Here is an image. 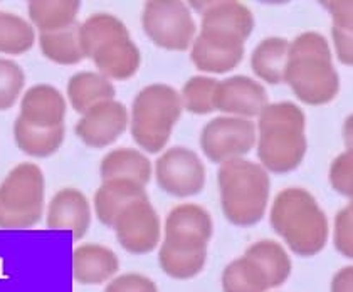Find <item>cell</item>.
<instances>
[{
	"label": "cell",
	"instance_id": "1",
	"mask_svg": "<svg viewBox=\"0 0 353 292\" xmlns=\"http://www.w3.org/2000/svg\"><path fill=\"white\" fill-rule=\"evenodd\" d=\"M272 230L299 257H313L328 240V218L308 190L291 187L278 194L271 207Z\"/></svg>",
	"mask_w": 353,
	"mask_h": 292
},
{
	"label": "cell",
	"instance_id": "2",
	"mask_svg": "<svg viewBox=\"0 0 353 292\" xmlns=\"http://www.w3.org/2000/svg\"><path fill=\"white\" fill-rule=\"evenodd\" d=\"M224 217L236 227H254L264 218L270 200V173L244 158L225 161L217 175Z\"/></svg>",
	"mask_w": 353,
	"mask_h": 292
},
{
	"label": "cell",
	"instance_id": "3",
	"mask_svg": "<svg viewBox=\"0 0 353 292\" xmlns=\"http://www.w3.org/2000/svg\"><path fill=\"white\" fill-rule=\"evenodd\" d=\"M179 93L168 84H150L133 99L130 132L133 141L150 155L167 146L176 121L182 116Z\"/></svg>",
	"mask_w": 353,
	"mask_h": 292
},
{
	"label": "cell",
	"instance_id": "4",
	"mask_svg": "<svg viewBox=\"0 0 353 292\" xmlns=\"http://www.w3.org/2000/svg\"><path fill=\"white\" fill-rule=\"evenodd\" d=\"M46 178L36 163L17 165L0 183V229L24 230L44 213Z\"/></svg>",
	"mask_w": 353,
	"mask_h": 292
},
{
	"label": "cell",
	"instance_id": "5",
	"mask_svg": "<svg viewBox=\"0 0 353 292\" xmlns=\"http://www.w3.org/2000/svg\"><path fill=\"white\" fill-rule=\"evenodd\" d=\"M141 25L148 39L165 51H187L197 37V24L189 6L179 0L148 2L141 14Z\"/></svg>",
	"mask_w": 353,
	"mask_h": 292
},
{
	"label": "cell",
	"instance_id": "6",
	"mask_svg": "<svg viewBox=\"0 0 353 292\" xmlns=\"http://www.w3.org/2000/svg\"><path fill=\"white\" fill-rule=\"evenodd\" d=\"M258 140L254 121L234 116H217L204 126L201 133V148L212 163L244 158L251 153Z\"/></svg>",
	"mask_w": 353,
	"mask_h": 292
},
{
	"label": "cell",
	"instance_id": "7",
	"mask_svg": "<svg viewBox=\"0 0 353 292\" xmlns=\"http://www.w3.org/2000/svg\"><path fill=\"white\" fill-rule=\"evenodd\" d=\"M155 178L165 194L189 198L205 187V167L201 156L185 146L167 149L155 163Z\"/></svg>",
	"mask_w": 353,
	"mask_h": 292
},
{
	"label": "cell",
	"instance_id": "8",
	"mask_svg": "<svg viewBox=\"0 0 353 292\" xmlns=\"http://www.w3.org/2000/svg\"><path fill=\"white\" fill-rule=\"evenodd\" d=\"M285 83L308 106L332 103L340 91V78L333 61L293 59L288 63Z\"/></svg>",
	"mask_w": 353,
	"mask_h": 292
},
{
	"label": "cell",
	"instance_id": "9",
	"mask_svg": "<svg viewBox=\"0 0 353 292\" xmlns=\"http://www.w3.org/2000/svg\"><path fill=\"white\" fill-rule=\"evenodd\" d=\"M254 30V15L241 2H212L202 14L199 36L222 49H243Z\"/></svg>",
	"mask_w": 353,
	"mask_h": 292
},
{
	"label": "cell",
	"instance_id": "10",
	"mask_svg": "<svg viewBox=\"0 0 353 292\" xmlns=\"http://www.w3.org/2000/svg\"><path fill=\"white\" fill-rule=\"evenodd\" d=\"M256 149L259 165L264 170L286 175L303 163L308 152V140L305 129L293 126H270L258 129Z\"/></svg>",
	"mask_w": 353,
	"mask_h": 292
},
{
	"label": "cell",
	"instance_id": "11",
	"mask_svg": "<svg viewBox=\"0 0 353 292\" xmlns=\"http://www.w3.org/2000/svg\"><path fill=\"white\" fill-rule=\"evenodd\" d=\"M111 229L126 252L143 255L155 251L162 237V222L148 198L130 203Z\"/></svg>",
	"mask_w": 353,
	"mask_h": 292
},
{
	"label": "cell",
	"instance_id": "12",
	"mask_svg": "<svg viewBox=\"0 0 353 292\" xmlns=\"http://www.w3.org/2000/svg\"><path fill=\"white\" fill-rule=\"evenodd\" d=\"M128 125L130 114L126 106L117 99H111L83 113L76 123L74 132L84 145L101 149L120 140Z\"/></svg>",
	"mask_w": 353,
	"mask_h": 292
},
{
	"label": "cell",
	"instance_id": "13",
	"mask_svg": "<svg viewBox=\"0 0 353 292\" xmlns=\"http://www.w3.org/2000/svg\"><path fill=\"white\" fill-rule=\"evenodd\" d=\"M214 236L210 213L195 203H183L168 213L165 222V240L168 245L182 251L207 249Z\"/></svg>",
	"mask_w": 353,
	"mask_h": 292
},
{
	"label": "cell",
	"instance_id": "14",
	"mask_svg": "<svg viewBox=\"0 0 353 292\" xmlns=\"http://www.w3.org/2000/svg\"><path fill=\"white\" fill-rule=\"evenodd\" d=\"M266 105V90L263 84L249 76H231L217 83L214 106H216V111H221L224 116L251 120L258 116Z\"/></svg>",
	"mask_w": 353,
	"mask_h": 292
},
{
	"label": "cell",
	"instance_id": "15",
	"mask_svg": "<svg viewBox=\"0 0 353 292\" xmlns=\"http://www.w3.org/2000/svg\"><path fill=\"white\" fill-rule=\"evenodd\" d=\"M91 205L78 188H63L49 202L46 224L48 229L69 232L74 239H83L91 227Z\"/></svg>",
	"mask_w": 353,
	"mask_h": 292
},
{
	"label": "cell",
	"instance_id": "16",
	"mask_svg": "<svg viewBox=\"0 0 353 292\" xmlns=\"http://www.w3.org/2000/svg\"><path fill=\"white\" fill-rule=\"evenodd\" d=\"M68 103L64 94L51 84H36L21 98L19 118L36 128H56L66 120Z\"/></svg>",
	"mask_w": 353,
	"mask_h": 292
},
{
	"label": "cell",
	"instance_id": "17",
	"mask_svg": "<svg viewBox=\"0 0 353 292\" xmlns=\"http://www.w3.org/2000/svg\"><path fill=\"white\" fill-rule=\"evenodd\" d=\"M120 269L118 255L99 244H83L72 252V278L83 286H98L111 280Z\"/></svg>",
	"mask_w": 353,
	"mask_h": 292
},
{
	"label": "cell",
	"instance_id": "18",
	"mask_svg": "<svg viewBox=\"0 0 353 292\" xmlns=\"http://www.w3.org/2000/svg\"><path fill=\"white\" fill-rule=\"evenodd\" d=\"M91 59L99 74L106 79L126 81L133 78L140 69L141 54L132 37H123L101 45Z\"/></svg>",
	"mask_w": 353,
	"mask_h": 292
},
{
	"label": "cell",
	"instance_id": "19",
	"mask_svg": "<svg viewBox=\"0 0 353 292\" xmlns=\"http://www.w3.org/2000/svg\"><path fill=\"white\" fill-rule=\"evenodd\" d=\"M147 198L143 185L130 180H105L94 194V213L105 227H113L123 210L137 200Z\"/></svg>",
	"mask_w": 353,
	"mask_h": 292
},
{
	"label": "cell",
	"instance_id": "20",
	"mask_svg": "<svg viewBox=\"0 0 353 292\" xmlns=\"http://www.w3.org/2000/svg\"><path fill=\"white\" fill-rule=\"evenodd\" d=\"M152 163L143 152L137 148H114L106 153L99 165L101 180H130L147 187L152 178Z\"/></svg>",
	"mask_w": 353,
	"mask_h": 292
},
{
	"label": "cell",
	"instance_id": "21",
	"mask_svg": "<svg viewBox=\"0 0 353 292\" xmlns=\"http://www.w3.org/2000/svg\"><path fill=\"white\" fill-rule=\"evenodd\" d=\"M66 93L72 110L83 114L99 103L114 99L117 90H114L113 83L99 74L98 71H81L71 76Z\"/></svg>",
	"mask_w": 353,
	"mask_h": 292
},
{
	"label": "cell",
	"instance_id": "22",
	"mask_svg": "<svg viewBox=\"0 0 353 292\" xmlns=\"http://www.w3.org/2000/svg\"><path fill=\"white\" fill-rule=\"evenodd\" d=\"M81 2L78 0H32L28 6L29 22L41 34L57 32L76 25Z\"/></svg>",
	"mask_w": 353,
	"mask_h": 292
},
{
	"label": "cell",
	"instance_id": "23",
	"mask_svg": "<svg viewBox=\"0 0 353 292\" xmlns=\"http://www.w3.org/2000/svg\"><path fill=\"white\" fill-rule=\"evenodd\" d=\"M66 128L56 126V128H36L30 126L21 118L14 123V140L17 148L30 158H49L64 143Z\"/></svg>",
	"mask_w": 353,
	"mask_h": 292
},
{
	"label": "cell",
	"instance_id": "24",
	"mask_svg": "<svg viewBox=\"0 0 353 292\" xmlns=\"http://www.w3.org/2000/svg\"><path fill=\"white\" fill-rule=\"evenodd\" d=\"M290 41L285 37H268L256 45L251 56V67L259 79L268 84L285 83V72L290 63Z\"/></svg>",
	"mask_w": 353,
	"mask_h": 292
},
{
	"label": "cell",
	"instance_id": "25",
	"mask_svg": "<svg viewBox=\"0 0 353 292\" xmlns=\"http://www.w3.org/2000/svg\"><path fill=\"white\" fill-rule=\"evenodd\" d=\"M78 37L83 54L86 59H91L93 54L101 45L111 41L130 37L128 27L117 15L108 12H98L90 15L83 24L78 25Z\"/></svg>",
	"mask_w": 353,
	"mask_h": 292
},
{
	"label": "cell",
	"instance_id": "26",
	"mask_svg": "<svg viewBox=\"0 0 353 292\" xmlns=\"http://www.w3.org/2000/svg\"><path fill=\"white\" fill-rule=\"evenodd\" d=\"M248 259H251L252 262L258 264L261 271L266 275L268 284H270V289L272 287H279L290 279L291 264L290 253L285 251L281 244L274 240H259L256 244H252L244 253Z\"/></svg>",
	"mask_w": 353,
	"mask_h": 292
},
{
	"label": "cell",
	"instance_id": "27",
	"mask_svg": "<svg viewBox=\"0 0 353 292\" xmlns=\"http://www.w3.org/2000/svg\"><path fill=\"white\" fill-rule=\"evenodd\" d=\"M39 48L46 59L59 66H74L86 59L79 44L78 24L57 32L39 34Z\"/></svg>",
	"mask_w": 353,
	"mask_h": 292
},
{
	"label": "cell",
	"instance_id": "28",
	"mask_svg": "<svg viewBox=\"0 0 353 292\" xmlns=\"http://www.w3.org/2000/svg\"><path fill=\"white\" fill-rule=\"evenodd\" d=\"M244 57L243 49H222L209 44L197 36L190 45V59L199 71L209 74H225L241 64Z\"/></svg>",
	"mask_w": 353,
	"mask_h": 292
},
{
	"label": "cell",
	"instance_id": "29",
	"mask_svg": "<svg viewBox=\"0 0 353 292\" xmlns=\"http://www.w3.org/2000/svg\"><path fill=\"white\" fill-rule=\"evenodd\" d=\"M207 260V249L201 251H182L163 242L160 245L159 264L168 278L189 280L202 272Z\"/></svg>",
	"mask_w": 353,
	"mask_h": 292
},
{
	"label": "cell",
	"instance_id": "30",
	"mask_svg": "<svg viewBox=\"0 0 353 292\" xmlns=\"http://www.w3.org/2000/svg\"><path fill=\"white\" fill-rule=\"evenodd\" d=\"M36 29L21 15L0 12V54L21 56L36 44Z\"/></svg>",
	"mask_w": 353,
	"mask_h": 292
},
{
	"label": "cell",
	"instance_id": "31",
	"mask_svg": "<svg viewBox=\"0 0 353 292\" xmlns=\"http://www.w3.org/2000/svg\"><path fill=\"white\" fill-rule=\"evenodd\" d=\"M266 275L258 264L248 257L232 260L222 272V291L224 292H268Z\"/></svg>",
	"mask_w": 353,
	"mask_h": 292
},
{
	"label": "cell",
	"instance_id": "32",
	"mask_svg": "<svg viewBox=\"0 0 353 292\" xmlns=\"http://www.w3.org/2000/svg\"><path fill=\"white\" fill-rule=\"evenodd\" d=\"M217 79L210 76H194L183 84L182 91L179 93L182 110H187L192 114H210L216 111L214 106V96H216Z\"/></svg>",
	"mask_w": 353,
	"mask_h": 292
},
{
	"label": "cell",
	"instance_id": "33",
	"mask_svg": "<svg viewBox=\"0 0 353 292\" xmlns=\"http://www.w3.org/2000/svg\"><path fill=\"white\" fill-rule=\"evenodd\" d=\"M270 126H293L298 129H306L305 111L291 101L268 103L258 114L256 128H270Z\"/></svg>",
	"mask_w": 353,
	"mask_h": 292
},
{
	"label": "cell",
	"instance_id": "34",
	"mask_svg": "<svg viewBox=\"0 0 353 292\" xmlns=\"http://www.w3.org/2000/svg\"><path fill=\"white\" fill-rule=\"evenodd\" d=\"M26 74L12 59L0 57V111L10 110L24 93Z\"/></svg>",
	"mask_w": 353,
	"mask_h": 292
},
{
	"label": "cell",
	"instance_id": "35",
	"mask_svg": "<svg viewBox=\"0 0 353 292\" xmlns=\"http://www.w3.org/2000/svg\"><path fill=\"white\" fill-rule=\"evenodd\" d=\"M290 61L293 59H323L333 61V52L328 41L318 32H303L290 42L288 51Z\"/></svg>",
	"mask_w": 353,
	"mask_h": 292
},
{
	"label": "cell",
	"instance_id": "36",
	"mask_svg": "<svg viewBox=\"0 0 353 292\" xmlns=\"http://www.w3.org/2000/svg\"><path fill=\"white\" fill-rule=\"evenodd\" d=\"M330 185L343 197H353V155L350 149L336 156L330 165Z\"/></svg>",
	"mask_w": 353,
	"mask_h": 292
},
{
	"label": "cell",
	"instance_id": "37",
	"mask_svg": "<svg viewBox=\"0 0 353 292\" xmlns=\"http://www.w3.org/2000/svg\"><path fill=\"white\" fill-rule=\"evenodd\" d=\"M333 245L343 257H353V207L352 203L341 209L335 217Z\"/></svg>",
	"mask_w": 353,
	"mask_h": 292
},
{
	"label": "cell",
	"instance_id": "38",
	"mask_svg": "<svg viewBox=\"0 0 353 292\" xmlns=\"http://www.w3.org/2000/svg\"><path fill=\"white\" fill-rule=\"evenodd\" d=\"M105 292H159V287L147 275L123 274L111 279Z\"/></svg>",
	"mask_w": 353,
	"mask_h": 292
},
{
	"label": "cell",
	"instance_id": "39",
	"mask_svg": "<svg viewBox=\"0 0 353 292\" xmlns=\"http://www.w3.org/2000/svg\"><path fill=\"white\" fill-rule=\"evenodd\" d=\"M326 12L332 15L333 25L339 29L353 30V2L352 0H330V2H321Z\"/></svg>",
	"mask_w": 353,
	"mask_h": 292
},
{
	"label": "cell",
	"instance_id": "40",
	"mask_svg": "<svg viewBox=\"0 0 353 292\" xmlns=\"http://www.w3.org/2000/svg\"><path fill=\"white\" fill-rule=\"evenodd\" d=\"M332 39L333 48H335V56L345 66H352L353 64V36L348 30L339 29V27H332Z\"/></svg>",
	"mask_w": 353,
	"mask_h": 292
},
{
	"label": "cell",
	"instance_id": "41",
	"mask_svg": "<svg viewBox=\"0 0 353 292\" xmlns=\"http://www.w3.org/2000/svg\"><path fill=\"white\" fill-rule=\"evenodd\" d=\"M330 292H353V267H343L333 275Z\"/></svg>",
	"mask_w": 353,
	"mask_h": 292
}]
</instances>
